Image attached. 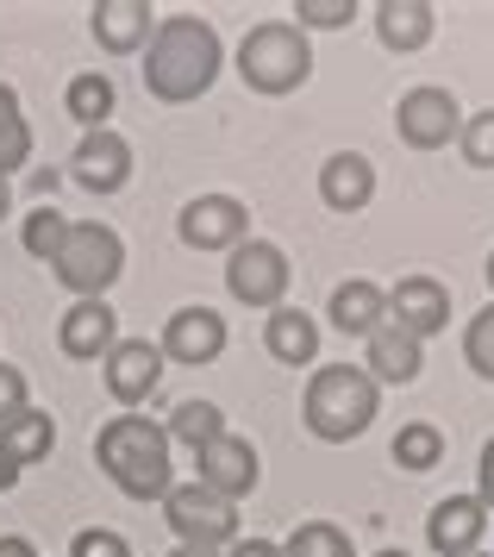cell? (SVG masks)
Listing matches in <instances>:
<instances>
[{"label": "cell", "instance_id": "cell-1", "mask_svg": "<svg viewBox=\"0 0 494 557\" xmlns=\"http://www.w3.org/2000/svg\"><path fill=\"white\" fill-rule=\"evenodd\" d=\"M220 76V32L207 26V20H188V13H175L163 26L150 32V51H145V88L157 101H200L207 88Z\"/></svg>", "mask_w": 494, "mask_h": 557}, {"label": "cell", "instance_id": "cell-2", "mask_svg": "<svg viewBox=\"0 0 494 557\" xmlns=\"http://www.w3.org/2000/svg\"><path fill=\"white\" fill-rule=\"evenodd\" d=\"M100 470L113 476V488H125L132 502H163L175 488V463H170V432L150 426L145 413H120L107 420L95 438Z\"/></svg>", "mask_w": 494, "mask_h": 557}, {"label": "cell", "instance_id": "cell-3", "mask_svg": "<svg viewBox=\"0 0 494 557\" xmlns=\"http://www.w3.org/2000/svg\"><path fill=\"white\" fill-rule=\"evenodd\" d=\"M375 420V376L350 370V363H325L307 382V432L325 445H345Z\"/></svg>", "mask_w": 494, "mask_h": 557}, {"label": "cell", "instance_id": "cell-4", "mask_svg": "<svg viewBox=\"0 0 494 557\" xmlns=\"http://www.w3.org/2000/svg\"><path fill=\"white\" fill-rule=\"evenodd\" d=\"M238 76L257 88V95H288L313 76V51H307V32L288 26V20H270L257 26L238 45Z\"/></svg>", "mask_w": 494, "mask_h": 557}, {"label": "cell", "instance_id": "cell-5", "mask_svg": "<svg viewBox=\"0 0 494 557\" xmlns=\"http://www.w3.org/2000/svg\"><path fill=\"white\" fill-rule=\"evenodd\" d=\"M120 270H125L120 232H107V226H70L63 251H57V282H63V288H75L82 301H107V288L120 282Z\"/></svg>", "mask_w": 494, "mask_h": 557}, {"label": "cell", "instance_id": "cell-6", "mask_svg": "<svg viewBox=\"0 0 494 557\" xmlns=\"http://www.w3.org/2000/svg\"><path fill=\"white\" fill-rule=\"evenodd\" d=\"M163 513H170V527L182 532V545H207V552H220L225 539L238 532L232 502L213 495L207 482H175L170 495H163Z\"/></svg>", "mask_w": 494, "mask_h": 557}, {"label": "cell", "instance_id": "cell-7", "mask_svg": "<svg viewBox=\"0 0 494 557\" xmlns=\"http://www.w3.org/2000/svg\"><path fill=\"white\" fill-rule=\"evenodd\" d=\"M225 288L238 295V301L250 307H282V295H288V257L275 251V245H263V238H250V245H238L232 251V263H225Z\"/></svg>", "mask_w": 494, "mask_h": 557}, {"label": "cell", "instance_id": "cell-8", "mask_svg": "<svg viewBox=\"0 0 494 557\" xmlns=\"http://www.w3.org/2000/svg\"><path fill=\"white\" fill-rule=\"evenodd\" d=\"M245 226H250V213H245V201H232V195H200V201H188L182 220H175L182 245H195V251H238V245H245Z\"/></svg>", "mask_w": 494, "mask_h": 557}, {"label": "cell", "instance_id": "cell-9", "mask_svg": "<svg viewBox=\"0 0 494 557\" xmlns=\"http://www.w3.org/2000/svg\"><path fill=\"white\" fill-rule=\"evenodd\" d=\"M395 132L413 145V151L450 145V132H457V95H450V88H413V95H400Z\"/></svg>", "mask_w": 494, "mask_h": 557}, {"label": "cell", "instance_id": "cell-10", "mask_svg": "<svg viewBox=\"0 0 494 557\" xmlns=\"http://www.w3.org/2000/svg\"><path fill=\"white\" fill-rule=\"evenodd\" d=\"M157 382H163V345H150V338H120V345L107 351V388H113L120 407L150 401Z\"/></svg>", "mask_w": 494, "mask_h": 557}, {"label": "cell", "instance_id": "cell-11", "mask_svg": "<svg viewBox=\"0 0 494 557\" xmlns=\"http://www.w3.org/2000/svg\"><path fill=\"white\" fill-rule=\"evenodd\" d=\"M482 532H489V507L476 502V495H445L425 513V545L439 557H476Z\"/></svg>", "mask_w": 494, "mask_h": 557}, {"label": "cell", "instance_id": "cell-12", "mask_svg": "<svg viewBox=\"0 0 494 557\" xmlns=\"http://www.w3.org/2000/svg\"><path fill=\"white\" fill-rule=\"evenodd\" d=\"M70 176L88 188V195H120L125 182H132V151H125L120 132H88L82 138V151H75Z\"/></svg>", "mask_w": 494, "mask_h": 557}, {"label": "cell", "instance_id": "cell-13", "mask_svg": "<svg viewBox=\"0 0 494 557\" xmlns=\"http://www.w3.org/2000/svg\"><path fill=\"white\" fill-rule=\"evenodd\" d=\"M225 351V320L213 307H182L163 326V357L170 363H213Z\"/></svg>", "mask_w": 494, "mask_h": 557}, {"label": "cell", "instance_id": "cell-14", "mask_svg": "<svg viewBox=\"0 0 494 557\" xmlns=\"http://www.w3.org/2000/svg\"><path fill=\"white\" fill-rule=\"evenodd\" d=\"M388 313H395V326H400V332H413V338H432V332H445V320H450L445 282H432V276L395 282V295H388Z\"/></svg>", "mask_w": 494, "mask_h": 557}, {"label": "cell", "instance_id": "cell-15", "mask_svg": "<svg viewBox=\"0 0 494 557\" xmlns=\"http://www.w3.org/2000/svg\"><path fill=\"white\" fill-rule=\"evenodd\" d=\"M200 482L213 488V495H225V502H238V495H250L257 488V451H250V438H213L207 451H200Z\"/></svg>", "mask_w": 494, "mask_h": 557}, {"label": "cell", "instance_id": "cell-16", "mask_svg": "<svg viewBox=\"0 0 494 557\" xmlns=\"http://www.w3.org/2000/svg\"><path fill=\"white\" fill-rule=\"evenodd\" d=\"M370 195H375L370 157H357V151L325 157V170H320V201L332 207V213H357V207H370Z\"/></svg>", "mask_w": 494, "mask_h": 557}, {"label": "cell", "instance_id": "cell-17", "mask_svg": "<svg viewBox=\"0 0 494 557\" xmlns=\"http://www.w3.org/2000/svg\"><path fill=\"white\" fill-rule=\"evenodd\" d=\"M63 351L70 357H100L120 345V326H113V307L107 301H75L70 313H63Z\"/></svg>", "mask_w": 494, "mask_h": 557}, {"label": "cell", "instance_id": "cell-18", "mask_svg": "<svg viewBox=\"0 0 494 557\" xmlns=\"http://www.w3.org/2000/svg\"><path fill=\"white\" fill-rule=\"evenodd\" d=\"M432 7L425 0H382L375 7V38L388 45V51H420L425 38H432Z\"/></svg>", "mask_w": 494, "mask_h": 557}, {"label": "cell", "instance_id": "cell-19", "mask_svg": "<svg viewBox=\"0 0 494 557\" xmlns=\"http://www.w3.org/2000/svg\"><path fill=\"white\" fill-rule=\"evenodd\" d=\"M382 313H388V295L375 288V282H345L338 295H332V326L345 332V338H370L382 326Z\"/></svg>", "mask_w": 494, "mask_h": 557}, {"label": "cell", "instance_id": "cell-20", "mask_svg": "<svg viewBox=\"0 0 494 557\" xmlns=\"http://www.w3.org/2000/svg\"><path fill=\"white\" fill-rule=\"evenodd\" d=\"M95 38L107 51H138L150 38V7L145 0H100L95 7Z\"/></svg>", "mask_w": 494, "mask_h": 557}, {"label": "cell", "instance_id": "cell-21", "mask_svg": "<svg viewBox=\"0 0 494 557\" xmlns=\"http://www.w3.org/2000/svg\"><path fill=\"white\" fill-rule=\"evenodd\" d=\"M420 338L413 332H400V326H375L370 332V370L382 382H413L420 376Z\"/></svg>", "mask_w": 494, "mask_h": 557}, {"label": "cell", "instance_id": "cell-22", "mask_svg": "<svg viewBox=\"0 0 494 557\" xmlns=\"http://www.w3.org/2000/svg\"><path fill=\"white\" fill-rule=\"evenodd\" d=\"M263 338H270V357H275V363H313V351H320V326H313L300 307H275Z\"/></svg>", "mask_w": 494, "mask_h": 557}, {"label": "cell", "instance_id": "cell-23", "mask_svg": "<svg viewBox=\"0 0 494 557\" xmlns=\"http://www.w3.org/2000/svg\"><path fill=\"white\" fill-rule=\"evenodd\" d=\"M50 438H57V426H50V413H13L7 426H0V451L13 457V463H38V457L50 451Z\"/></svg>", "mask_w": 494, "mask_h": 557}, {"label": "cell", "instance_id": "cell-24", "mask_svg": "<svg viewBox=\"0 0 494 557\" xmlns=\"http://www.w3.org/2000/svg\"><path fill=\"white\" fill-rule=\"evenodd\" d=\"M170 438H182V445H195V457L213 445V438H225V413L213 401H182L170 413Z\"/></svg>", "mask_w": 494, "mask_h": 557}, {"label": "cell", "instance_id": "cell-25", "mask_svg": "<svg viewBox=\"0 0 494 557\" xmlns=\"http://www.w3.org/2000/svg\"><path fill=\"white\" fill-rule=\"evenodd\" d=\"M107 113H113V82L88 70V76L70 82V120H82L88 132H107Z\"/></svg>", "mask_w": 494, "mask_h": 557}, {"label": "cell", "instance_id": "cell-26", "mask_svg": "<svg viewBox=\"0 0 494 557\" xmlns=\"http://www.w3.org/2000/svg\"><path fill=\"white\" fill-rule=\"evenodd\" d=\"M388 451H395L400 470H432V463L445 457V432L425 426V420H413V426L395 432V445H388Z\"/></svg>", "mask_w": 494, "mask_h": 557}, {"label": "cell", "instance_id": "cell-27", "mask_svg": "<svg viewBox=\"0 0 494 557\" xmlns=\"http://www.w3.org/2000/svg\"><path fill=\"white\" fill-rule=\"evenodd\" d=\"M25 151H32V132H25V120H20V95L0 82V176H7L13 163H25Z\"/></svg>", "mask_w": 494, "mask_h": 557}, {"label": "cell", "instance_id": "cell-28", "mask_svg": "<svg viewBox=\"0 0 494 557\" xmlns=\"http://www.w3.org/2000/svg\"><path fill=\"white\" fill-rule=\"evenodd\" d=\"M63 238H70V220L57 213V207H38V213H25V251L45 257V263H57V251H63Z\"/></svg>", "mask_w": 494, "mask_h": 557}, {"label": "cell", "instance_id": "cell-29", "mask_svg": "<svg viewBox=\"0 0 494 557\" xmlns=\"http://www.w3.org/2000/svg\"><path fill=\"white\" fill-rule=\"evenodd\" d=\"M282 557H350V539L338 527H325V520H307V527L288 539Z\"/></svg>", "mask_w": 494, "mask_h": 557}, {"label": "cell", "instance_id": "cell-30", "mask_svg": "<svg viewBox=\"0 0 494 557\" xmlns=\"http://www.w3.org/2000/svg\"><path fill=\"white\" fill-rule=\"evenodd\" d=\"M464 357H470L476 376L494 382V307H482V313L470 320V332H464Z\"/></svg>", "mask_w": 494, "mask_h": 557}, {"label": "cell", "instance_id": "cell-31", "mask_svg": "<svg viewBox=\"0 0 494 557\" xmlns=\"http://www.w3.org/2000/svg\"><path fill=\"white\" fill-rule=\"evenodd\" d=\"M464 157H470L476 170H494V113H476L470 126H464Z\"/></svg>", "mask_w": 494, "mask_h": 557}, {"label": "cell", "instance_id": "cell-32", "mask_svg": "<svg viewBox=\"0 0 494 557\" xmlns=\"http://www.w3.org/2000/svg\"><path fill=\"white\" fill-rule=\"evenodd\" d=\"M70 557H132V545H125L120 532H107V527H88V532H75Z\"/></svg>", "mask_w": 494, "mask_h": 557}, {"label": "cell", "instance_id": "cell-33", "mask_svg": "<svg viewBox=\"0 0 494 557\" xmlns=\"http://www.w3.org/2000/svg\"><path fill=\"white\" fill-rule=\"evenodd\" d=\"M295 13H300V32H307V26H345L357 7L350 0H300Z\"/></svg>", "mask_w": 494, "mask_h": 557}, {"label": "cell", "instance_id": "cell-34", "mask_svg": "<svg viewBox=\"0 0 494 557\" xmlns=\"http://www.w3.org/2000/svg\"><path fill=\"white\" fill-rule=\"evenodd\" d=\"M13 413H25V376H20V370H7V363H0V426H7Z\"/></svg>", "mask_w": 494, "mask_h": 557}, {"label": "cell", "instance_id": "cell-35", "mask_svg": "<svg viewBox=\"0 0 494 557\" xmlns=\"http://www.w3.org/2000/svg\"><path fill=\"white\" fill-rule=\"evenodd\" d=\"M482 507H494V438L482 445V495H476Z\"/></svg>", "mask_w": 494, "mask_h": 557}, {"label": "cell", "instance_id": "cell-36", "mask_svg": "<svg viewBox=\"0 0 494 557\" xmlns=\"http://www.w3.org/2000/svg\"><path fill=\"white\" fill-rule=\"evenodd\" d=\"M232 557H282L270 545V539H238V545H232Z\"/></svg>", "mask_w": 494, "mask_h": 557}, {"label": "cell", "instance_id": "cell-37", "mask_svg": "<svg viewBox=\"0 0 494 557\" xmlns=\"http://www.w3.org/2000/svg\"><path fill=\"white\" fill-rule=\"evenodd\" d=\"M0 557H38V552H32L25 539H0Z\"/></svg>", "mask_w": 494, "mask_h": 557}, {"label": "cell", "instance_id": "cell-38", "mask_svg": "<svg viewBox=\"0 0 494 557\" xmlns=\"http://www.w3.org/2000/svg\"><path fill=\"white\" fill-rule=\"evenodd\" d=\"M13 482H20V463H13V457L0 451V488H13Z\"/></svg>", "mask_w": 494, "mask_h": 557}, {"label": "cell", "instance_id": "cell-39", "mask_svg": "<svg viewBox=\"0 0 494 557\" xmlns=\"http://www.w3.org/2000/svg\"><path fill=\"white\" fill-rule=\"evenodd\" d=\"M175 557H220V552H207V545H182Z\"/></svg>", "mask_w": 494, "mask_h": 557}, {"label": "cell", "instance_id": "cell-40", "mask_svg": "<svg viewBox=\"0 0 494 557\" xmlns=\"http://www.w3.org/2000/svg\"><path fill=\"white\" fill-rule=\"evenodd\" d=\"M7 207H13V195H7V176H0V213H7Z\"/></svg>", "mask_w": 494, "mask_h": 557}, {"label": "cell", "instance_id": "cell-41", "mask_svg": "<svg viewBox=\"0 0 494 557\" xmlns=\"http://www.w3.org/2000/svg\"><path fill=\"white\" fill-rule=\"evenodd\" d=\"M375 557H407V552H375Z\"/></svg>", "mask_w": 494, "mask_h": 557}, {"label": "cell", "instance_id": "cell-42", "mask_svg": "<svg viewBox=\"0 0 494 557\" xmlns=\"http://www.w3.org/2000/svg\"><path fill=\"white\" fill-rule=\"evenodd\" d=\"M489 288H494V257H489Z\"/></svg>", "mask_w": 494, "mask_h": 557}, {"label": "cell", "instance_id": "cell-43", "mask_svg": "<svg viewBox=\"0 0 494 557\" xmlns=\"http://www.w3.org/2000/svg\"><path fill=\"white\" fill-rule=\"evenodd\" d=\"M476 557H482V552H476Z\"/></svg>", "mask_w": 494, "mask_h": 557}]
</instances>
